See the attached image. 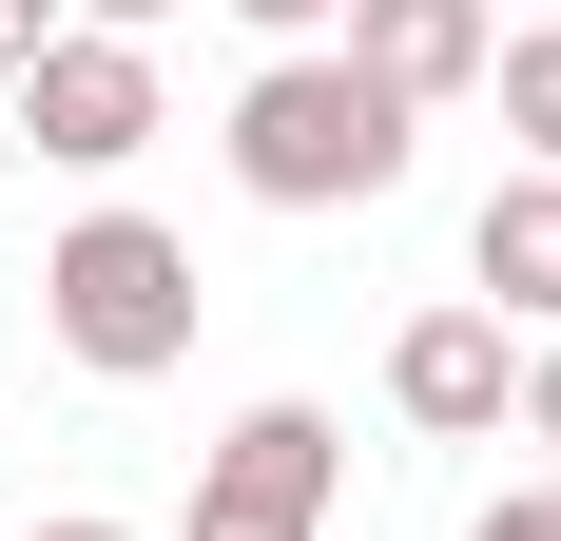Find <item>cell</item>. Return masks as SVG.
Here are the masks:
<instances>
[{
    "instance_id": "obj_14",
    "label": "cell",
    "mask_w": 561,
    "mask_h": 541,
    "mask_svg": "<svg viewBox=\"0 0 561 541\" xmlns=\"http://www.w3.org/2000/svg\"><path fill=\"white\" fill-rule=\"evenodd\" d=\"M39 541H136V522H39Z\"/></svg>"
},
{
    "instance_id": "obj_15",
    "label": "cell",
    "mask_w": 561,
    "mask_h": 541,
    "mask_svg": "<svg viewBox=\"0 0 561 541\" xmlns=\"http://www.w3.org/2000/svg\"><path fill=\"white\" fill-rule=\"evenodd\" d=\"M484 20H504V0H484Z\"/></svg>"
},
{
    "instance_id": "obj_5",
    "label": "cell",
    "mask_w": 561,
    "mask_h": 541,
    "mask_svg": "<svg viewBox=\"0 0 561 541\" xmlns=\"http://www.w3.org/2000/svg\"><path fill=\"white\" fill-rule=\"evenodd\" d=\"M388 406L426 445H484L523 406V348H504V310H407V348H388Z\"/></svg>"
},
{
    "instance_id": "obj_12",
    "label": "cell",
    "mask_w": 561,
    "mask_h": 541,
    "mask_svg": "<svg viewBox=\"0 0 561 541\" xmlns=\"http://www.w3.org/2000/svg\"><path fill=\"white\" fill-rule=\"evenodd\" d=\"M136 20H174V0H78V39H136Z\"/></svg>"
},
{
    "instance_id": "obj_11",
    "label": "cell",
    "mask_w": 561,
    "mask_h": 541,
    "mask_svg": "<svg viewBox=\"0 0 561 541\" xmlns=\"http://www.w3.org/2000/svg\"><path fill=\"white\" fill-rule=\"evenodd\" d=\"M523 426H542V464H561V348H542V368H523Z\"/></svg>"
},
{
    "instance_id": "obj_10",
    "label": "cell",
    "mask_w": 561,
    "mask_h": 541,
    "mask_svg": "<svg viewBox=\"0 0 561 541\" xmlns=\"http://www.w3.org/2000/svg\"><path fill=\"white\" fill-rule=\"evenodd\" d=\"M39 39H58V0H0V78H39Z\"/></svg>"
},
{
    "instance_id": "obj_7",
    "label": "cell",
    "mask_w": 561,
    "mask_h": 541,
    "mask_svg": "<svg viewBox=\"0 0 561 541\" xmlns=\"http://www.w3.org/2000/svg\"><path fill=\"white\" fill-rule=\"evenodd\" d=\"M465 270H484V310H504V329H561V174H504L484 232H465Z\"/></svg>"
},
{
    "instance_id": "obj_6",
    "label": "cell",
    "mask_w": 561,
    "mask_h": 541,
    "mask_svg": "<svg viewBox=\"0 0 561 541\" xmlns=\"http://www.w3.org/2000/svg\"><path fill=\"white\" fill-rule=\"evenodd\" d=\"M484 58H504V20H484V0H348V78H368V97H407V116L484 97Z\"/></svg>"
},
{
    "instance_id": "obj_8",
    "label": "cell",
    "mask_w": 561,
    "mask_h": 541,
    "mask_svg": "<svg viewBox=\"0 0 561 541\" xmlns=\"http://www.w3.org/2000/svg\"><path fill=\"white\" fill-rule=\"evenodd\" d=\"M484 78H504V136H523V174H561V20H542V39H504Z\"/></svg>"
},
{
    "instance_id": "obj_2",
    "label": "cell",
    "mask_w": 561,
    "mask_h": 541,
    "mask_svg": "<svg viewBox=\"0 0 561 541\" xmlns=\"http://www.w3.org/2000/svg\"><path fill=\"white\" fill-rule=\"evenodd\" d=\"M39 329L78 348L98 387H156V368H194V252H174L156 214H78L39 252Z\"/></svg>"
},
{
    "instance_id": "obj_13",
    "label": "cell",
    "mask_w": 561,
    "mask_h": 541,
    "mask_svg": "<svg viewBox=\"0 0 561 541\" xmlns=\"http://www.w3.org/2000/svg\"><path fill=\"white\" fill-rule=\"evenodd\" d=\"M232 20H272V39H310V20H348V0H232Z\"/></svg>"
},
{
    "instance_id": "obj_9",
    "label": "cell",
    "mask_w": 561,
    "mask_h": 541,
    "mask_svg": "<svg viewBox=\"0 0 561 541\" xmlns=\"http://www.w3.org/2000/svg\"><path fill=\"white\" fill-rule=\"evenodd\" d=\"M465 541H561V484H504V503H484Z\"/></svg>"
},
{
    "instance_id": "obj_4",
    "label": "cell",
    "mask_w": 561,
    "mask_h": 541,
    "mask_svg": "<svg viewBox=\"0 0 561 541\" xmlns=\"http://www.w3.org/2000/svg\"><path fill=\"white\" fill-rule=\"evenodd\" d=\"M20 136H39L58 174L156 156V58H136V39H78V20H58V39H39V78H20Z\"/></svg>"
},
{
    "instance_id": "obj_3",
    "label": "cell",
    "mask_w": 561,
    "mask_h": 541,
    "mask_svg": "<svg viewBox=\"0 0 561 541\" xmlns=\"http://www.w3.org/2000/svg\"><path fill=\"white\" fill-rule=\"evenodd\" d=\"M330 484H348L330 406H252V426L194 464V541H330Z\"/></svg>"
},
{
    "instance_id": "obj_1",
    "label": "cell",
    "mask_w": 561,
    "mask_h": 541,
    "mask_svg": "<svg viewBox=\"0 0 561 541\" xmlns=\"http://www.w3.org/2000/svg\"><path fill=\"white\" fill-rule=\"evenodd\" d=\"M232 174H252L272 214H368L407 174V97H368L348 58H272V78L232 97Z\"/></svg>"
}]
</instances>
